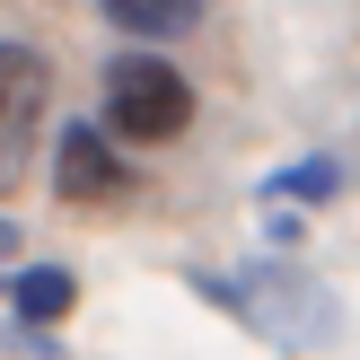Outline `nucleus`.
<instances>
[{"label":"nucleus","instance_id":"20e7f679","mask_svg":"<svg viewBox=\"0 0 360 360\" xmlns=\"http://www.w3.org/2000/svg\"><path fill=\"white\" fill-rule=\"evenodd\" d=\"M53 193L62 202H123L132 193V158L105 123H62L53 132Z\"/></svg>","mask_w":360,"mask_h":360},{"label":"nucleus","instance_id":"f03ea898","mask_svg":"<svg viewBox=\"0 0 360 360\" xmlns=\"http://www.w3.org/2000/svg\"><path fill=\"white\" fill-rule=\"evenodd\" d=\"M185 123H193V88L176 62H158V53H115L105 62V132L123 150H158Z\"/></svg>","mask_w":360,"mask_h":360},{"label":"nucleus","instance_id":"423d86ee","mask_svg":"<svg viewBox=\"0 0 360 360\" xmlns=\"http://www.w3.org/2000/svg\"><path fill=\"white\" fill-rule=\"evenodd\" d=\"M97 9L115 18L123 35H150L158 44V35H185L193 18H202V0H97Z\"/></svg>","mask_w":360,"mask_h":360},{"label":"nucleus","instance_id":"39448f33","mask_svg":"<svg viewBox=\"0 0 360 360\" xmlns=\"http://www.w3.org/2000/svg\"><path fill=\"white\" fill-rule=\"evenodd\" d=\"M70 308H79V273H70V264H27V273L9 281V316L18 326H62Z\"/></svg>","mask_w":360,"mask_h":360},{"label":"nucleus","instance_id":"6e6552de","mask_svg":"<svg viewBox=\"0 0 360 360\" xmlns=\"http://www.w3.org/2000/svg\"><path fill=\"white\" fill-rule=\"evenodd\" d=\"M9 255H18V229H9V220H0V264H9Z\"/></svg>","mask_w":360,"mask_h":360},{"label":"nucleus","instance_id":"7ed1b4c3","mask_svg":"<svg viewBox=\"0 0 360 360\" xmlns=\"http://www.w3.org/2000/svg\"><path fill=\"white\" fill-rule=\"evenodd\" d=\"M44 105H53V62L35 44H0V193L27 176L44 141Z\"/></svg>","mask_w":360,"mask_h":360},{"label":"nucleus","instance_id":"0eeeda50","mask_svg":"<svg viewBox=\"0 0 360 360\" xmlns=\"http://www.w3.org/2000/svg\"><path fill=\"white\" fill-rule=\"evenodd\" d=\"M334 193H343V167L334 158H299V167L264 176V202H334Z\"/></svg>","mask_w":360,"mask_h":360},{"label":"nucleus","instance_id":"f257e3e1","mask_svg":"<svg viewBox=\"0 0 360 360\" xmlns=\"http://www.w3.org/2000/svg\"><path fill=\"white\" fill-rule=\"evenodd\" d=\"M185 281H193L220 316H238L246 334H264V343L290 352V360L326 352L334 326H343L334 290H326L316 273H299V264H211V273H185Z\"/></svg>","mask_w":360,"mask_h":360}]
</instances>
